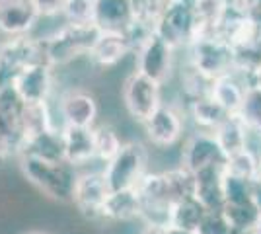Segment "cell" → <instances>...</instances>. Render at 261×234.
Segmentation results:
<instances>
[{
  "label": "cell",
  "mask_w": 261,
  "mask_h": 234,
  "mask_svg": "<svg viewBox=\"0 0 261 234\" xmlns=\"http://www.w3.org/2000/svg\"><path fill=\"white\" fill-rule=\"evenodd\" d=\"M154 34L160 35L175 51H185L201 35L195 0H168L158 22L154 23Z\"/></svg>",
  "instance_id": "3"
},
{
  "label": "cell",
  "mask_w": 261,
  "mask_h": 234,
  "mask_svg": "<svg viewBox=\"0 0 261 234\" xmlns=\"http://www.w3.org/2000/svg\"><path fill=\"white\" fill-rule=\"evenodd\" d=\"M236 234H250V232H236Z\"/></svg>",
  "instance_id": "45"
},
{
  "label": "cell",
  "mask_w": 261,
  "mask_h": 234,
  "mask_svg": "<svg viewBox=\"0 0 261 234\" xmlns=\"http://www.w3.org/2000/svg\"><path fill=\"white\" fill-rule=\"evenodd\" d=\"M101 219L111 223L141 221V195L137 188L111 191L101 209Z\"/></svg>",
  "instance_id": "22"
},
{
  "label": "cell",
  "mask_w": 261,
  "mask_h": 234,
  "mask_svg": "<svg viewBox=\"0 0 261 234\" xmlns=\"http://www.w3.org/2000/svg\"><path fill=\"white\" fill-rule=\"evenodd\" d=\"M25 103H45L53 100L55 67L49 63H35L25 67L12 82Z\"/></svg>",
  "instance_id": "13"
},
{
  "label": "cell",
  "mask_w": 261,
  "mask_h": 234,
  "mask_svg": "<svg viewBox=\"0 0 261 234\" xmlns=\"http://www.w3.org/2000/svg\"><path fill=\"white\" fill-rule=\"evenodd\" d=\"M130 53H133V47L125 32H101L99 30L86 59L96 68H113Z\"/></svg>",
  "instance_id": "16"
},
{
  "label": "cell",
  "mask_w": 261,
  "mask_h": 234,
  "mask_svg": "<svg viewBox=\"0 0 261 234\" xmlns=\"http://www.w3.org/2000/svg\"><path fill=\"white\" fill-rule=\"evenodd\" d=\"M98 34L99 30L94 23L78 25V23L63 22L53 34L41 37L47 63L57 68L74 63L82 57H88Z\"/></svg>",
  "instance_id": "2"
},
{
  "label": "cell",
  "mask_w": 261,
  "mask_h": 234,
  "mask_svg": "<svg viewBox=\"0 0 261 234\" xmlns=\"http://www.w3.org/2000/svg\"><path fill=\"white\" fill-rule=\"evenodd\" d=\"M224 166L205 168L195 176V197L207 211H220L224 207Z\"/></svg>",
  "instance_id": "21"
},
{
  "label": "cell",
  "mask_w": 261,
  "mask_h": 234,
  "mask_svg": "<svg viewBox=\"0 0 261 234\" xmlns=\"http://www.w3.org/2000/svg\"><path fill=\"white\" fill-rule=\"evenodd\" d=\"M61 20L66 23H94V0H66Z\"/></svg>",
  "instance_id": "33"
},
{
  "label": "cell",
  "mask_w": 261,
  "mask_h": 234,
  "mask_svg": "<svg viewBox=\"0 0 261 234\" xmlns=\"http://www.w3.org/2000/svg\"><path fill=\"white\" fill-rule=\"evenodd\" d=\"M187 65L208 80H215L234 70V47L218 35H199L185 49Z\"/></svg>",
  "instance_id": "4"
},
{
  "label": "cell",
  "mask_w": 261,
  "mask_h": 234,
  "mask_svg": "<svg viewBox=\"0 0 261 234\" xmlns=\"http://www.w3.org/2000/svg\"><path fill=\"white\" fill-rule=\"evenodd\" d=\"M109 193L111 190L101 170L78 172L74 193H72V205L76 207L80 215H84L90 221H96V219H101V209L108 201Z\"/></svg>",
  "instance_id": "11"
},
{
  "label": "cell",
  "mask_w": 261,
  "mask_h": 234,
  "mask_svg": "<svg viewBox=\"0 0 261 234\" xmlns=\"http://www.w3.org/2000/svg\"><path fill=\"white\" fill-rule=\"evenodd\" d=\"M185 117L193 123L197 131L213 133L218 125L228 117V113L224 112L211 96H205V98H197V100L185 103Z\"/></svg>",
  "instance_id": "24"
},
{
  "label": "cell",
  "mask_w": 261,
  "mask_h": 234,
  "mask_svg": "<svg viewBox=\"0 0 261 234\" xmlns=\"http://www.w3.org/2000/svg\"><path fill=\"white\" fill-rule=\"evenodd\" d=\"M197 234H236L230 226L228 219L220 211H207L197 228Z\"/></svg>",
  "instance_id": "35"
},
{
  "label": "cell",
  "mask_w": 261,
  "mask_h": 234,
  "mask_svg": "<svg viewBox=\"0 0 261 234\" xmlns=\"http://www.w3.org/2000/svg\"><path fill=\"white\" fill-rule=\"evenodd\" d=\"M251 86V80L236 70L220 78H215L211 82V98L217 101L218 106L228 113V115H238L242 110V103L246 98V92Z\"/></svg>",
  "instance_id": "17"
},
{
  "label": "cell",
  "mask_w": 261,
  "mask_h": 234,
  "mask_svg": "<svg viewBox=\"0 0 261 234\" xmlns=\"http://www.w3.org/2000/svg\"><path fill=\"white\" fill-rule=\"evenodd\" d=\"M135 20L130 0H94V25L101 32H127Z\"/></svg>",
  "instance_id": "19"
},
{
  "label": "cell",
  "mask_w": 261,
  "mask_h": 234,
  "mask_svg": "<svg viewBox=\"0 0 261 234\" xmlns=\"http://www.w3.org/2000/svg\"><path fill=\"white\" fill-rule=\"evenodd\" d=\"M57 112L63 125L74 127H94L98 121V100L92 92L84 88H70L59 98Z\"/></svg>",
  "instance_id": "14"
},
{
  "label": "cell",
  "mask_w": 261,
  "mask_h": 234,
  "mask_svg": "<svg viewBox=\"0 0 261 234\" xmlns=\"http://www.w3.org/2000/svg\"><path fill=\"white\" fill-rule=\"evenodd\" d=\"M39 14L33 8L32 0H0V35L23 37L32 35L39 22Z\"/></svg>",
  "instance_id": "15"
},
{
  "label": "cell",
  "mask_w": 261,
  "mask_h": 234,
  "mask_svg": "<svg viewBox=\"0 0 261 234\" xmlns=\"http://www.w3.org/2000/svg\"><path fill=\"white\" fill-rule=\"evenodd\" d=\"M94 127H74V125H65L63 127L65 154L68 164L82 168L88 166L90 162H98L96 160Z\"/></svg>",
  "instance_id": "20"
},
{
  "label": "cell",
  "mask_w": 261,
  "mask_h": 234,
  "mask_svg": "<svg viewBox=\"0 0 261 234\" xmlns=\"http://www.w3.org/2000/svg\"><path fill=\"white\" fill-rule=\"evenodd\" d=\"M175 53L177 51L172 45L166 43L160 35L152 34L133 53L135 55V70L160 82L164 86L174 76Z\"/></svg>",
  "instance_id": "8"
},
{
  "label": "cell",
  "mask_w": 261,
  "mask_h": 234,
  "mask_svg": "<svg viewBox=\"0 0 261 234\" xmlns=\"http://www.w3.org/2000/svg\"><path fill=\"white\" fill-rule=\"evenodd\" d=\"M238 115L244 119V123L250 129L261 131V88H257V86H250L248 88Z\"/></svg>",
  "instance_id": "31"
},
{
  "label": "cell",
  "mask_w": 261,
  "mask_h": 234,
  "mask_svg": "<svg viewBox=\"0 0 261 234\" xmlns=\"http://www.w3.org/2000/svg\"><path fill=\"white\" fill-rule=\"evenodd\" d=\"M33 8L37 10L39 18H61L66 0H32Z\"/></svg>",
  "instance_id": "36"
},
{
  "label": "cell",
  "mask_w": 261,
  "mask_h": 234,
  "mask_svg": "<svg viewBox=\"0 0 261 234\" xmlns=\"http://www.w3.org/2000/svg\"><path fill=\"white\" fill-rule=\"evenodd\" d=\"M35 63H47L41 37L23 35L0 41V84L14 82L23 68Z\"/></svg>",
  "instance_id": "7"
},
{
  "label": "cell",
  "mask_w": 261,
  "mask_h": 234,
  "mask_svg": "<svg viewBox=\"0 0 261 234\" xmlns=\"http://www.w3.org/2000/svg\"><path fill=\"white\" fill-rule=\"evenodd\" d=\"M28 234H47V232H41V230H32V232H28Z\"/></svg>",
  "instance_id": "43"
},
{
  "label": "cell",
  "mask_w": 261,
  "mask_h": 234,
  "mask_svg": "<svg viewBox=\"0 0 261 234\" xmlns=\"http://www.w3.org/2000/svg\"><path fill=\"white\" fill-rule=\"evenodd\" d=\"M20 154H32L43 160H53V162L66 160L63 129H47L32 137H25L20 146Z\"/></svg>",
  "instance_id": "23"
},
{
  "label": "cell",
  "mask_w": 261,
  "mask_h": 234,
  "mask_svg": "<svg viewBox=\"0 0 261 234\" xmlns=\"http://www.w3.org/2000/svg\"><path fill=\"white\" fill-rule=\"evenodd\" d=\"M12 156L18 158V148H16L14 141L10 139V135L6 133V129L2 127V123H0V162L8 160Z\"/></svg>",
  "instance_id": "37"
},
{
  "label": "cell",
  "mask_w": 261,
  "mask_h": 234,
  "mask_svg": "<svg viewBox=\"0 0 261 234\" xmlns=\"http://www.w3.org/2000/svg\"><path fill=\"white\" fill-rule=\"evenodd\" d=\"M222 213H224V217L228 219V223L234 232H251L261 219V213H259V209L255 207L253 201L224 205V207H222Z\"/></svg>",
  "instance_id": "29"
},
{
  "label": "cell",
  "mask_w": 261,
  "mask_h": 234,
  "mask_svg": "<svg viewBox=\"0 0 261 234\" xmlns=\"http://www.w3.org/2000/svg\"><path fill=\"white\" fill-rule=\"evenodd\" d=\"M226 164V154L220 148L215 135L208 131H197L191 133L184 143L181 148V164L185 170L191 174H197L205 168L224 166Z\"/></svg>",
  "instance_id": "12"
},
{
  "label": "cell",
  "mask_w": 261,
  "mask_h": 234,
  "mask_svg": "<svg viewBox=\"0 0 261 234\" xmlns=\"http://www.w3.org/2000/svg\"><path fill=\"white\" fill-rule=\"evenodd\" d=\"M94 141H96V160L99 164L109 162L123 146V139L111 125H96L94 127Z\"/></svg>",
  "instance_id": "30"
},
{
  "label": "cell",
  "mask_w": 261,
  "mask_h": 234,
  "mask_svg": "<svg viewBox=\"0 0 261 234\" xmlns=\"http://www.w3.org/2000/svg\"><path fill=\"white\" fill-rule=\"evenodd\" d=\"M213 135H215V139L218 141L220 148L224 150V154L228 158L230 154L238 152L242 148H248L251 129L244 123V119L240 115H228L213 131Z\"/></svg>",
  "instance_id": "25"
},
{
  "label": "cell",
  "mask_w": 261,
  "mask_h": 234,
  "mask_svg": "<svg viewBox=\"0 0 261 234\" xmlns=\"http://www.w3.org/2000/svg\"><path fill=\"white\" fill-rule=\"evenodd\" d=\"M101 172L111 191L137 188L148 172V150L137 141L123 143L119 152L101 164Z\"/></svg>",
  "instance_id": "5"
},
{
  "label": "cell",
  "mask_w": 261,
  "mask_h": 234,
  "mask_svg": "<svg viewBox=\"0 0 261 234\" xmlns=\"http://www.w3.org/2000/svg\"><path fill=\"white\" fill-rule=\"evenodd\" d=\"M23 112H25V101L18 94L16 86L12 82L0 84V123L14 141V145L18 148V154H20V146L23 141Z\"/></svg>",
  "instance_id": "18"
},
{
  "label": "cell",
  "mask_w": 261,
  "mask_h": 234,
  "mask_svg": "<svg viewBox=\"0 0 261 234\" xmlns=\"http://www.w3.org/2000/svg\"><path fill=\"white\" fill-rule=\"evenodd\" d=\"M166 234H197V230H187V228H179V226H166Z\"/></svg>",
  "instance_id": "39"
},
{
  "label": "cell",
  "mask_w": 261,
  "mask_h": 234,
  "mask_svg": "<svg viewBox=\"0 0 261 234\" xmlns=\"http://www.w3.org/2000/svg\"><path fill=\"white\" fill-rule=\"evenodd\" d=\"M162 84L152 78L133 70L123 82L121 100L130 117L137 123H144L164 103Z\"/></svg>",
  "instance_id": "6"
},
{
  "label": "cell",
  "mask_w": 261,
  "mask_h": 234,
  "mask_svg": "<svg viewBox=\"0 0 261 234\" xmlns=\"http://www.w3.org/2000/svg\"><path fill=\"white\" fill-rule=\"evenodd\" d=\"M18 162H20L23 178L32 186H35L43 195L59 203H72L74 184L80 172L76 166L68 164L66 160L53 162V160H43L32 154H20Z\"/></svg>",
  "instance_id": "1"
},
{
  "label": "cell",
  "mask_w": 261,
  "mask_h": 234,
  "mask_svg": "<svg viewBox=\"0 0 261 234\" xmlns=\"http://www.w3.org/2000/svg\"><path fill=\"white\" fill-rule=\"evenodd\" d=\"M250 234H261V219H259V223L255 224V228H253Z\"/></svg>",
  "instance_id": "42"
},
{
  "label": "cell",
  "mask_w": 261,
  "mask_h": 234,
  "mask_svg": "<svg viewBox=\"0 0 261 234\" xmlns=\"http://www.w3.org/2000/svg\"><path fill=\"white\" fill-rule=\"evenodd\" d=\"M137 191L141 195V223L166 228L170 224L174 203L166 195L162 172H146L139 181Z\"/></svg>",
  "instance_id": "9"
},
{
  "label": "cell",
  "mask_w": 261,
  "mask_h": 234,
  "mask_svg": "<svg viewBox=\"0 0 261 234\" xmlns=\"http://www.w3.org/2000/svg\"><path fill=\"white\" fill-rule=\"evenodd\" d=\"M224 170L236 178L248 179L251 184H255L259 179V154L250 146L242 148L226 158Z\"/></svg>",
  "instance_id": "27"
},
{
  "label": "cell",
  "mask_w": 261,
  "mask_h": 234,
  "mask_svg": "<svg viewBox=\"0 0 261 234\" xmlns=\"http://www.w3.org/2000/svg\"><path fill=\"white\" fill-rule=\"evenodd\" d=\"M185 110L164 101L162 106L142 123L148 143L156 148H172L185 133Z\"/></svg>",
  "instance_id": "10"
},
{
  "label": "cell",
  "mask_w": 261,
  "mask_h": 234,
  "mask_svg": "<svg viewBox=\"0 0 261 234\" xmlns=\"http://www.w3.org/2000/svg\"><path fill=\"white\" fill-rule=\"evenodd\" d=\"M162 181L166 195L172 203L193 197V193H195V176L189 170H185L184 166L162 172Z\"/></svg>",
  "instance_id": "26"
},
{
  "label": "cell",
  "mask_w": 261,
  "mask_h": 234,
  "mask_svg": "<svg viewBox=\"0 0 261 234\" xmlns=\"http://www.w3.org/2000/svg\"><path fill=\"white\" fill-rule=\"evenodd\" d=\"M251 84H253V86H257V88H261V61H259V65H257V68L253 70V76H251Z\"/></svg>",
  "instance_id": "41"
},
{
  "label": "cell",
  "mask_w": 261,
  "mask_h": 234,
  "mask_svg": "<svg viewBox=\"0 0 261 234\" xmlns=\"http://www.w3.org/2000/svg\"><path fill=\"white\" fill-rule=\"evenodd\" d=\"M133 2V10H135V18L142 23L152 25L158 22L160 14L164 12L168 0H130Z\"/></svg>",
  "instance_id": "34"
},
{
  "label": "cell",
  "mask_w": 261,
  "mask_h": 234,
  "mask_svg": "<svg viewBox=\"0 0 261 234\" xmlns=\"http://www.w3.org/2000/svg\"><path fill=\"white\" fill-rule=\"evenodd\" d=\"M141 234H166V228H162V226H148V224H144Z\"/></svg>",
  "instance_id": "40"
},
{
  "label": "cell",
  "mask_w": 261,
  "mask_h": 234,
  "mask_svg": "<svg viewBox=\"0 0 261 234\" xmlns=\"http://www.w3.org/2000/svg\"><path fill=\"white\" fill-rule=\"evenodd\" d=\"M259 179H261V154H259Z\"/></svg>",
  "instance_id": "44"
},
{
  "label": "cell",
  "mask_w": 261,
  "mask_h": 234,
  "mask_svg": "<svg viewBox=\"0 0 261 234\" xmlns=\"http://www.w3.org/2000/svg\"><path fill=\"white\" fill-rule=\"evenodd\" d=\"M253 195V184L224 172V205L232 203H248Z\"/></svg>",
  "instance_id": "32"
},
{
  "label": "cell",
  "mask_w": 261,
  "mask_h": 234,
  "mask_svg": "<svg viewBox=\"0 0 261 234\" xmlns=\"http://www.w3.org/2000/svg\"><path fill=\"white\" fill-rule=\"evenodd\" d=\"M251 199H253L255 207H257L261 213V179H257V181L253 184V195H251Z\"/></svg>",
  "instance_id": "38"
},
{
  "label": "cell",
  "mask_w": 261,
  "mask_h": 234,
  "mask_svg": "<svg viewBox=\"0 0 261 234\" xmlns=\"http://www.w3.org/2000/svg\"><path fill=\"white\" fill-rule=\"evenodd\" d=\"M205 213H207V209L195 197L175 201L174 205H172L170 224L172 226H179V228H187V230H197L201 221H203V217H205Z\"/></svg>",
  "instance_id": "28"
}]
</instances>
